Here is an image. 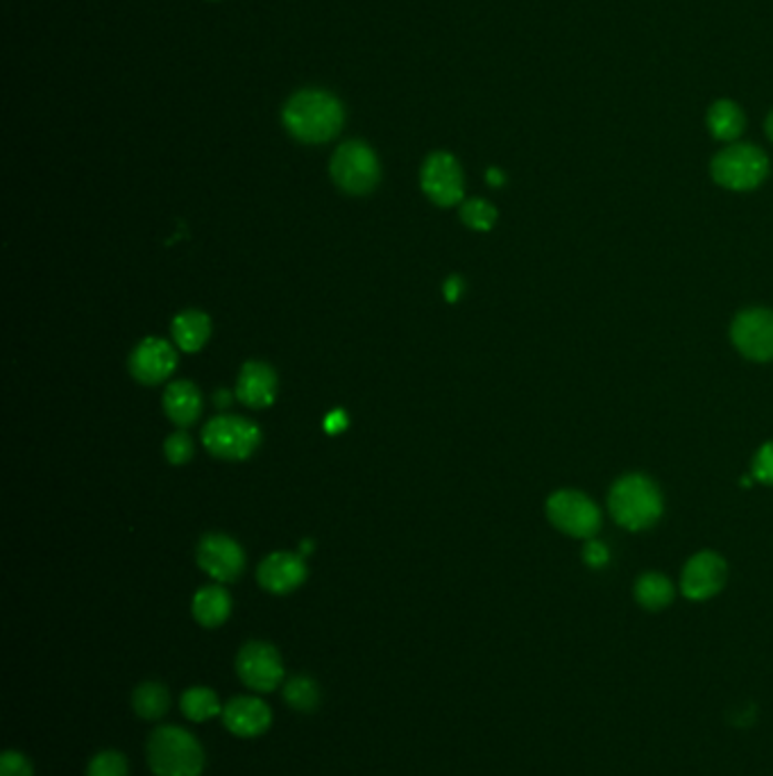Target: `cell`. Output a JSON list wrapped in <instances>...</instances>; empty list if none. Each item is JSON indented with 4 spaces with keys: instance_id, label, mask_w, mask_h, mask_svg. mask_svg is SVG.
Masks as SVG:
<instances>
[{
    "instance_id": "1",
    "label": "cell",
    "mask_w": 773,
    "mask_h": 776,
    "mask_svg": "<svg viewBox=\"0 0 773 776\" xmlns=\"http://www.w3.org/2000/svg\"><path fill=\"white\" fill-rule=\"evenodd\" d=\"M282 123L293 139L309 146H321L332 142L343 130L345 107L332 91L315 86L300 89L286 101Z\"/></svg>"
},
{
    "instance_id": "2",
    "label": "cell",
    "mask_w": 773,
    "mask_h": 776,
    "mask_svg": "<svg viewBox=\"0 0 773 776\" xmlns=\"http://www.w3.org/2000/svg\"><path fill=\"white\" fill-rule=\"evenodd\" d=\"M608 509L619 527L628 531H643L660 520L665 501L658 484L651 477L633 473L619 477L610 486Z\"/></svg>"
},
{
    "instance_id": "3",
    "label": "cell",
    "mask_w": 773,
    "mask_h": 776,
    "mask_svg": "<svg viewBox=\"0 0 773 776\" xmlns=\"http://www.w3.org/2000/svg\"><path fill=\"white\" fill-rule=\"evenodd\" d=\"M148 763L155 776H200L205 749L179 726H157L148 738Z\"/></svg>"
},
{
    "instance_id": "4",
    "label": "cell",
    "mask_w": 773,
    "mask_h": 776,
    "mask_svg": "<svg viewBox=\"0 0 773 776\" xmlns=\"http://www.w3.org/2000/svg\"><path fill=\"white\" fill-rule=\"evenodd\" d=\"M769 157L753 144H729L710 162V175L729 192H753L769 175Z\"/></svg>"
},
{
    "instance_id": "5",
    "label": "cell",
    "mask_w": 773,
    "mask_h": 776,
    "mask_svg": "<svg viewBox=\"0 0 773 776\" xmlns=\"http://www.w3.org/2000/svg\"><path fill=\"white\" fill-rule=\"evenodd\" d=\"M336 187L349 196L375 192L382 179V166L375 151L363 142H345L336 148L330 164Z\"/></svg>"
},
{
    "instance_id": "6",
    "label": "cell",
    "mask_w": 773,
    "mask_h": 776,
    "mask_svg": "<svg viewBox=\"0 0 773 776\" xmlns=\"http://www.w3.org/2000/svg\"><path fill=\"white\" fill-rule=\"evenodd\" d=\"M547 518L558 531L572 538L589 540L602 529L599 507L585 493L572 488H563L550 495Z\"/></svg>"
},
{
    "instance_id": "7",
    "label": "cell",
    "mask_w": 773,
    "mask_h": 776,
    "mask_svg": "<svg viewBox=\"0 0 773 776\" xmlns=\"http://www.w3.org/2000/svg\"><path fill=\"white\" fill-rule=\"evenodd\" d=\"M205 447L224 462H243L259 447L261 432L241 416H218L202 432Z\"/></svg>"
},
{
    "instance_id": "8",
    "label": "cell",
    "mask_w": 773,
    "mask_h": 776,
    "mask_svg": "<svg viewBox=\"0 0 773 776\" xmlns=\"http://www.w3.org/2000/svg\"><path fill=\"white\" fill-rule=\"evenodd\" d=\"M420 187L438 207H453L463 200L466 179L459 159L449 153H431L420 170Z\"/></svg>"
},
{
    "instance_id": "9",
    "label": "cell",
    "mask_w": 773,
    "mask_h": 776,
    "mask_svg": "<svg viewBox=\"0 0 773 776\" xmlns=\"http://www.w3.org/2000/svg\"><path fill=\"white\" fill-rule=\"evenodd\" d=\"M237 674L254 693H272L284 683V663L270 643L252 641L237 656Z\"/></svg>"
},
{
    "instance_id": "10",
    "label": "cell",
    "mask_w": 773,
    "mask_h": 776,
    "mask_svg": "<svg viewBox=\"0 0 773 776\" xmlns=\"http://www.w3.org/2000/svg\"><path fill=\"white\" fill-rule=\"evenodd\" d=\"M731 341L751 361H773V311L762 307L740 311L731 325Z\"/></svg>"
},
{
    "instance_id": "11",
    "label": "cell",
    "mask_w": 773,
    "mask_h": 776,
    "mask_svg": "<svg viewBox=\"0 0 773 776\" xmlns=\"http://www.w3.org/2000/svg\"><path fill=\"white\" fill-rule=\"evenodd\" d=\"M725 577H729L725 561L717 552L703 550L686 563L680 575V592L692 602H706L723 588Z\"/></svg>"
},
{
    "instance_id": "12",
    "label": "cell",
    "mask_w": 773,
    "mask_h": 776,
    "mask_svg": "<svg viewBox=\"0 0 773 776\" xmlns=\"http://www.w3.org/2000/svg\"><path fill=\"white\" fill-rule=\"evenodd\" d=\"M198 563L211 579L230 583L243 575L246 555L237 540L222 534H209L198 547Z\"/></svg>"
},
{
    "instance_id": "13",
    "label": "cell",
    "mask_w": 773,
    "mask_h": 776,
    "mask_svg": "<svg viewBox=\"0 0 773 776\" xmlns=\"http://www.w3.org/2000/svg\"><path fill=\"white\" fill-rule=\"evenodd\" d=\"M177 366V352L164 339H146L129 354V373L142 384H161Z\"/></svg>"
},
{
    "instance_id": "14",
    "label": "cell",
    "mask_w": 773,
    "mask_h": 776,
    "mask_svg": "<svg viewBox=\"0 0 773 776\" xmlns=\"http://www.w3.org/2000/svg\"><path fill=\"white\" fill-rule=\"evenodd\" d=\"M222 722L239 738H259L272 724V711L254 695H239L222 706Z\"/></svg>"
},
{
    "instance_id": "15",
    "label": "cell",
    "mask_w": 773,
    "mask_h": 776,
    "mask_svg": "<svg viewBox=\"0 0 773 776\" xmlns=\"http://www.w3.org/2000/svg\"><path fill=\"white\" fill-rule=\"evenodd\" d=\"M257 579L261 588L272 592V596H286V592H293L304 583L306 566L297 555L278 552L261 561L257 570Z\"/></svg>"
},
{
    "instance_id": "16",
    "label": "cell",
    "mask_w": 773,
    "mask_h": 776,
    "mask_svg": "<svg viewBox=\"0 0 773 776\" xmlns=\"http://www.w3.org/2000/svg\"><path fill=\"white\" fill-rule=\"evenodd\" d=\"M237 397L252 406L265 408L278 397V375L263 361H248L237 384Z\"/></svg>"
},
{
    "instance_id": "17",
    "label": "cell",
    "mask_w": 773,
    "mask_h": 776,
    "mask_svg": "<svg viewBox=\"0 0 773 776\" xmlns=\"http://www.w3.org/2000/svg\"><path fill=\"white\" fill-rule=\"evenodd\" d=\"M164 411L166 416L179 427L194 425L200 418V411H202V397L196 384L187 380L170 384L164 393Z\"/></svg>"
},
{
    "instance_id": "18",
    "label": "cell",
    "mask_w": 773,
    "mask_h": 776,
    "mask_svg": "<svg viewBox=\"0 0 773 776\" xmlns=\"http://www.w3.org/2000/svg\"><path fill=\"white\" fill-rule=\"evenodd\" d=\"M706 123L712 139L721 144H735L746 127V116L735 101L721 99L710 105Z\"/></svg>"
},
{
    "instance_id": "19",
    "label": "cell",
    "mask_w": 773,
    "mask_h": 776,
    "mask_svg": "<svg viewBox=\"0 0 773 776\" xmlns=\"http://www.w3.org/2000/svg\"><path fill=\"white\" fill-rule=\"evenodd\" d=\"M194 618L198 624L207 629H216L224 624V620L232 613V598L230 592L220 586H207L200 588L194 598Z\"/></svg>"
},
{
    "instance_id": "20",
    "label": "cell",
    "mask_w": 773,
    "mask_h": 776,
    "mask_svg": "<svg viewBox=\"0 0 773 776\" xmlns=\"http://www.w3.org/2000/svg\"><path fill=\"white\" fill-rule=\"evenodd\" d=\"M173 339L181 352H198L211 334V321L202 311H181L173 321Z\"/></svg>"
},
{
    "instance_id": "21",
    "label": "cell",
    "mask_w": 773,
    "mask_h": 776,
    "mask_svg": "<svg viewBox=\"0 0 773 776\" xmlns=\"http://www.w3.org/2000/svg\"><path fill=\"white\" fill-rule=\"evenodd\" d=\"M132 708L142 720H161L170 708L168 689L159 681H144L132 693Z\"/></svg>"
},
{
    "instance_id": "22",
    "label": "cell",
    "mask_w": 773,
    "mask_h": 776,
    "mask_svg": "<svg viewBox=\"0 0 773 776\" xmlns=\"http://www.w3.org/2000/svg\"><path fill=\"white\" fill-rule=\"evenodd\" d=\"M635 600L647 611L667 609L673 602V586L660 572H647L635 581Z\"/></svg>"
},
{
    "instance_id": "23",
    "label": "cell",
    "mask_w": 773,
    "mask_h": 776,
    "mask_svg": "<svg viewBox=\"0 0 773 776\" xmlns=\"http://www.w3.org/2000/svg\"><path fill=\"white\" fill-rule=\"evenodd\" d=\"M284 702L297 713H313L321 706V686L306 674L291 676L284 681Z\"/></svg>"
},
{
    "instance_id": "24",
    "label": "cell",
    "mask_w": 773,
    "mask_h": 776,
    "mask_svg": "<svg viewBox=\"0 0 773 776\" xmlns=\"http://www.w3.org/2000/svg\"><path fill=\"white\" fill-rule=\"evenodd\" d=\"M179 708L191 722H207L222 713L218 695L207 686H194L179 700Z\"/></svg>"
},
{
    "instance_id": "25",
    "label": "cell",
    "mask_w": 773,
    "mask_h": 776,
    "mask_svg": "<svg viewBox=\"0 0 773 776\" xmlns=\"http://www.w3.org/2000/svg\"><path fill=\"white\" fill-rule=\"evenodd\" d=\"M461 220L474 232H490L497 223V209L483 198H472L463 203Z\"/></svg>"
},
{
    "instance_id": "26",
    "label": "cell",
    "mask_w": 773,
    "mask_h": 776,
    "mask_svg": "<svg viewBox=\"0 0 773 776\" xmlns=\"http://www.w3.org/2000/svg\"><path fill=\"white\" fill-rule=\"evenodd\" d=\"M86 776H129L127 761L121 752L105 749L91 758L86 767Z\"/></svg>"
},
{
    "instance_id": "27",
    "label": "cell",
    "mask_w": 773,
    "mask_h": 776,
    "mask_svg": "<svg viewBox=\"0 0 773 776\" xmlns=\"http://www.w3.org/2000/svg\"><path fill=\"white\" fill-rule=\"evenodd\" d=\"M164 452L173 466H185L191 462V456H194V441L189 434L177 432V434L168 436Z\"/></svg>"
},
{
    "instance_id": "28",
    "label": "cell",
    "mask_w": 773,
    "mask_h": 776,
    "mask_svg": "<svg viewBox=\"0 0 773 776\" xmlns=\"http://www.w3.org/2000/svg\"><path fill=\"white\" fill-rule=\"evenodd\" d=\"M753 479L773 486V441L764 443L753 456Z\"/></svg>"
},
{
    "instance_id": "29",
    "label": "cell",
    "mask_w": 773,
    "mask_h": 776,
    "mask_svg": "<svg viewBox=\"0 0 773 776\" xmlns=\"http://www.w3.org/2000/svg\"><path fill=\"white\" fill-rule=\"evenodd\" d=\"M0 776H34V767L25 754L10 749L0 758Z\"/></svg>"
},
{
    "instance_id": "30",
    "label": "cell",
    "mask_w": 773,
    "mask_h": 776,
    "mask_svg": "<svg viewBox=\"0 0 773 776\" xmlns=\"http://www.w3.org/2000/svg\"><path fill=\"white\" fill-rule=\"evenodd\" d=\"M583 561H585V566L595 568V570L604 568V566L610 561L608 547H606L604 542L595 540V538H589V540L585 542V547H583Z\"/></svg>"
},
{
    "instance_id": "31",
    "label": "cell",
    "mask_w": 773,
    "mask_h": 776,
    "mask_svg": "<svg viewBox=\"0 0 773 776\" xmlns=\"http://www.w3.org/2000/svg\"><path fill=\"white\" fill-rule=\"evenodd\" d=\"M347 427V416L343 414V411H334V414H330L327 418H325V430L330 432V434H338V432H343Z\"/></svg>"
},
{
    "instance_id": "32",
    "label": "cell",
    "mask_w": 773,
    "mask_h": 776,
    "mask_svg": "<svg viewBox=\"0 0 773 776\" xmlns=\"http://www.w3.org/2000/svg\"><path fill=\"white\" fill-rule=\"evenodd\" d=\"M463 280L461 278H449L447 282H445V298L449 300V302H457L461 296H463Z\"/></svg>"
},
{
    "instance_id": "33",
    "label": "cell",
    "mask_w": 773,
    "mask_h": 776,
    "mask_svg": "<svg viewBox=\"0 0 773 776\" xmlns=\"http://www.w3.org/2000/svg\"><path fill=\"white\" fill-rule=\"evenodd\" d=\"M485 179H488V185H490V187H504L506 175H504L502 170H499V168H488Z\"/></svg>"
},
{
    "instance_id": "34",
    "label": "cell",
    "mask_w": 773,
    "mask_h": 776,
    "mask_svg": "<svg viewBox=\"0 0 773 776\" xmlns=\"http://www.w3.org/2000/svg\"><path fill=\"white\" fill-rule=\"evenodd\" d=\"M764 130H766V136L773 142V112L766 116V123H764Z\"/></svg>"
},
{
    "instance_id": "35",
    "label": "cell",
    "mask_w": 773,
    "mask_h": 776,
    "mask_svg": "<svg viewBox=\"0 0 773 776\" xmlns=\"http://www.w3.org/2000/svg\"><path fill=\"white\" fill-rule=\"evenodd\" d=\"M302 550H304V555H309V552H311V542H304V545H302Z\"/></svg>"
}]
</instances>
